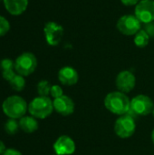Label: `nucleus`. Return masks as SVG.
Listing matches in <instances>:
<instances>
[{
	"instance_id": "nucleus-1",
	"label": "nucleus",
	"mask_w": 154,
	"mask_h": 155,
	"mask_svg": "<svg viewBox=\"0 0 154 155\" xmlns=\"http://www.w3.org/2000/svg\"><path fill=\"white\" fill-rule=\"evenodd\" d=\"M105 108L115 115H124L131 111V100L126 94L114 91L106 94L103 100Z\"/></svg>"
},
{
	"instance_id": "nucleus-2",
	"label": "nucleus",
	"mask_w": 154,
	"mask_h": 155,
	"mask_svg": "<svg viewBox=\"0 0 154 155\" xmlns=\"http://www.w3.org/2000/svg\"><path fill=\"white\" fill-rule=\"evenodd\" d=\"M3 113L10 119H20L28 111L26 101L19 95L8 96L2 104Z\"/></svg>"
},
{
	"instance_id": "nucleus-3",
	"label": "nucleus",
	"mask_w": 154,
	"mask_h": 155,
	"mask_svg": "<svg viewBox=\"0 0 154 155\" xmlns=\"http://www.w3.org/2000/svg\"><path fill=\"white\" fill-rule=\"evenodd\" d=\"M54 111L53 101L48 96H37L28 104L30 115L36 119H45Z\"/></svg>"
},
{
	"instance_id": "nucleus-4",
	"label": "nucleus",
	"mask_w": 154,
	"mask_h": 155,
	"mask_svg": "<svg viewBox=\"0 0 154 155\" xmlns=\"http://www.w3.org/2000/svg\"><path fill=\"white\" fill-rule=\"evenodd\" d=\"M37 67V59L32 53H23L15 61V70L16 74L28 76L32 74Z\"/></svg>"
},
{
	"instance_id": "nucleus-5",
	"label": "nucleus",
	"mask_w": 154,
	"mask_h": 155,
	"mask_svg": "<svg viewBox=\"0 0 154 155\" xmlns=\"http://www.w3.org/2000/svg\"><path fill=\"white\" fill-rule=\"evenodd\" d=\"M113 130L119 138L128 139L132 137L136 131L135 120L128 114L119 116V118L114 123Z\"/></svg>"
},
{
	"instance_id": "nucleus-6",
	"label": "nucleus",
	"mask_w": 154,
	"mask_h": 155,
	"mask_svg": "<svg viewBox=\"0 0 154 155\" xmlns=\"http://www.w3.org/2000/svg\"><path fill=\"white\" fill-rule=\"evenodd\" d=\"M116 28L124 35H135L142 29V23L135 15H124L118 19Z\"/></svg>"
},
{
	"instance_id": "nucleus-7",
	"label": "nucleus",
	"mask_w": 154,
	"mask_h": 155,
	"mask_svg": "<svg viewBox=\"0 0 154 155\" xmlns=\"http://www.w3.org/2000/svg\"><path fill=\"white\" fill-rule=\"evenodd\" d=\"M153 107V101L145 94H138L131 100V112L136 115H148L152 113Z\"/></svg>"
},
{
	"instance_id": "nucleus-8",
	"label": "nucleus",
	"mask_w": 154,
	"mask_h": 155,
	"mask_svg": "<svg viewBox=\"0 0 154 155\" xmlns=\"http://www.w3.org/2000/svg\"><path fill=\"white\" fill-rule=\"evenodd\" d=\"M134 15L144 25L154 22V0H141L135 5Z\"/></svg>"
},
{
	"instance_id": "nucleus-9",
	"label": "nucleus",
	"mask_w": 154,
	"mask_h": 155,
	"mask_svg": "<svg viewBox=\"0 0 154 155\" xmlns=\"http://www.w3.org/2000/svg\"><path fill=\"white\" fill-rule=\"evenodd\" d=\"M44 33L46 43L51 46H56L60 44L63 38L64 28L56 22L49 21L44 27Z\"/></svg>"
},
{
	"instance_id": "nucleus-10",
	"label": "nucleus",
	"mask_w": 154,
	"mask_h": 155,
	"mask_svg": "<svg viewBox=\"0 0 154 155\" xmlns=\"http://www.w3.org/2000/svg\"><path fill=\"white\" fill-rule=\"evenodd\" d=\"M115 84L118 91L123 92L124 94H128L132 92L136 84V78L133 73L129 70L121 71L115 79Z\"/></svg>"
},
{
	"instance_id": "nucleus-11",
	"label": "nucleus",
	"mask_w": 154,
	"mask_h": 155,
	"mask_svg": "<svg viewBox=\"0 0 154 155\" xmlns=\"http://www.w3.org/2000/svg\"><path fill=\"white\" fill-rule=\"evenodd\" d=\"M53 147L55 154L58 155H71L76 149L74 141L68 135L59 136L54 143Z\"/></svg>"
},
{
	"instance_id": "nucleus-12",
	"label": "nucleus",
	"mask_w": 154,
	"mask_h": 155,
	"mask_svg": "<svg viewBox=\"0 0 154 155\" xmlns=\"http://www.w3.org/2000/svg\"><path fill=\"white\" fill-rule=\"evenodd\" d=\"M54 110L63 116H68L74 112V103L73 99L67 95H62L53 101Z\"/></svg>"
},
{
	"instance_id": "nucleus-13",
	"label": "nucleus",
	"mask_w": 154,
	"mask_h": 155,
	"mask_svg": "<svg viewBox=\"0 0 154 155\" xmlns=\"http://www.w3.org/2000/svg\"><path fill=\"white\" fill-rule=\"evenodd\" d=\"M59 82L66 86H72L77 84L79 80L78 72L72 66H64L58 72Z\"/></svg>"
},
{
	"instance_id": "nucleus-14",
	"label": "nucleus",
	"mask_w": 154,
	"mask_h": 155,
	"mask_svg": "<svg viewBox=\"0 0 154 155\" xmlns=\"http://www.w3.org/2000/svg\"><path fill=\"white\" fill-rule=\"evenodd\" d=\"M6 10L13 15L23 14L28 5V0H3Z\"/></svg>"
},
{
	"instance_id": "nucleus-15",
	"label": "nucleus",
	"mask_w": 154,
	"mask_h": 155,
	"mask_svg": "<svg viewBox=\"0 0 154 155\" xmlns=\"http://www.w3.org/2000/svg\"><path fill=\"white\" fill-rule=\"evenodd\" d=\"M19 128L26 134H32L38 129V122L32 115H25L19 119Z\"/></svg>"
},
{
	"instance_id": "nucleus-16",
	"label": "nucleus",
	"mask_w": 154,
	"mask_h": 155,
	"mask_svg": "<svg viewBox=\"0 0 154 155\" xmlns=\"http://www.w3.org/2000/svg\"><path fill=\"white\" fill-rule=\"evenodd\" d=\"M150 36L149 35L146 33V31L144 29H141L135 35L133 38V42L134 45L139 47V48H144L148 45L149 42H150Z\"/></svg>"
},
{
	"instance_id": "nucleus-17",
	"label": "nucleus",
	"mask_w": 154,
	"mask_h": 155,
	"mask_svg": "<svg viewBox=\"0 0 154 155\" xmlns=\"http://www.w3.org/2000/svg\"><path fill=\"white\" fill-rule=\"evenodd\" d=\"M9 84L11 86V88L16 92H21L24 90L25 86V76L20 75L18 74H16L15 75V77L9 82Z\"/></svg>"
},
{
	"instance_id": "nucleus-18",
	"label": "nucleus",
	"mask_w": 154,
	"mask_h": 155,
	"mask_svg": "<svg viewBox=\"0 0 154 155\" xmlns=\"http://www.w3.org/2000/svg\"><path fill=\"white\" fill-rule=\"evenodd\" d=\"M52 85L46 80H42L37 84V93L40 96H48L50 94Z\"/></svg>"
},
{
	"instance_id": "nucleus-19",
	"label": "nucleus",
	"mask_w": 154,
	"mask_h": 155,
	"mask_svg": "<svg viewBox=\"0 0 154 155\" xmlns=\"http://www.w3.org/2000/svg\"><path fill=\"white\" fill-rule=\"evenodd\" d=\"M18 129H19V123H17L15 119L9 118L5 124V131L10 135L15 134Z\"/></svg>"
},
{
	"instance_id": "nucleus-20",
	"label": "nucleus",
	"mask_w": 154,
	"mask_h": 155,
	"mask_svg": "<svg viewBox=\"0 0 154 155\" xmlns=\"http://www.w3.org/2000/svg\"><path fill=\"white\" fill-rule=\"evenodd\" d=\"M10 29V25L8 23V21L0 15V36L5 35Z\"/></svg>"
},
{
	"instance_id": "nucleus-21",
	"label": "nucleus",
	"mask_w": 154,
	"mask_h": 155,
	"mask_svg": "<svg viewBox=\"0 0 154 155\" xmlns=\"http://www.w3.org/2000/svg\"><path fill=\"white\" fill-rule=\"evenodd\" d=\"M50 95L55 99V98H58L62 95H64V92H63V89L60 85L58 84H54L52 85L51 87V91H50Z\"/></svg>"
},
{
	"instance_id": "nucleus-22",
	"label": "nucleus",
	"mask_w": 154,
	"mask_h": 155,
	"mask_svg": "<svg viewBox=\"0 0 154 155\" xmlns=\"http://www.w3.org/2000/svg\"><path fill=\"white\" fill-rule=\"evenodd\" d=\"M0 68L2 71L13 69V68H15V63L11 59L5 58L0 62Z\"/></svg>"
},
{
	"instance_id": "nucleus-23",
	"label": "nucleus",
	"mask_w": 154,
	"mask_h": 155,
	"mask_svg": "<svg viewBox=\"0 0 154 155\" xmlns=\"http://www.w3.org/2000/svg\"><path fill=\"white\" fill-rule=\"evenodd\" d=\"M15 72L14 71V69H10V70H5V71H2V76L5 80L10 82L15 75Z\"/></svg>"
},
{
	"instance_id": "nucleus-24",
	"label": "nucleus",
	"mask_w": 154,
	"mask_h": 155,
	"mask_svg": "<svg viewBox=\"0 0 154 155\" xmlns=\"http://www.w3.org/2000/svg\"><path fill=\"white\" fill-rule=\"evenodd\" d=\"M144 30L146 31V33L149 35L150 37H154V22L146 24Z\"/></svg>"
},
{
	"instance_id": "nucleus-25",
	"label": "nucleus",
	"mask_w": 154,
	"mask_h": 155,
	"mask_svg": "<svg viewBox=\"0 0 154 155\" xmlns=\"http://www.w3.org/2000/svg\"><path fill=\"white\" fill-rule=\"evenodd\" d=\"M141 0H121L122 4L125 6H132V5H136Z\"/></svg>"
},
{
	"instance_id": "nucleus-26",
	"label": "nucleus",
	"mask_w": 154,
	"mask_h": 155,
	"mask_svg": "<svg viewBox=\"0 0 154 155\" xmlns=\"http://www.w3.org/2000/svg\"><path fill=\"white\" fill-rule=\"evenodd\" d=\"M2 155H22V153L14 148H9V149H6Z\"/></svg>"
},
{
	"instance_id": "nucleus-27",
	"label": "nucleus",
	"mask_w": 154,
	"mask_h": 155,
	"mask_svg": "<svg viewBox=\"0 0 154 155\" xmlns=\"http://www.w3.org/2000/svg\"><path fill=\"white\" fill-rule=\"evenodd\" d=\"M6 150V148H5V144L0 140V155H2L4 153H5V151Z\"/></svg>"
},
{
	"instance_id": "nucleus-28",
	"label": "nucleus",
	"mask_w": 154,
	"mask_h": 155,
	"mask_svg": "<svg viewBox=\"0 0 154 155\" xmlns=\"http://www.w3.org/2000/svg\"><path fill=\"white\" fill-rule=\"evenodd\" d=\"M151 139H152V143L154 144V129L152 130V134H151Z\"/></svg>"
},
{
	"instance_id": "nucleus-29",
	"label": "nucleus",
	"mask_w": 154,
	"mask_h": 155,
	"mask_svg": "<svg viewBox=\"0 0 154 155\" xmlns=\"http://www.w3.org/2000/svg\"><path fill=\"white\" fill-rule=\"evenodd\" d=\"M152 115H153V117H154V107H153V110H152Z\"/></svg>"
},
{
	"instance_id": "nucleus-30",
	"label": "nucleus",
	"mask_w": 154,
	"mask_h": 155,
	"mask_svg": "<svg viewBox=\"0 0 154 155\" xmlns=\"http://www.w3.org/2000/svg\"><path fill=\"white\" fill-rule=\"evenodd\" d=\"M54 155H58V154H55V153H54Z\"/></svg>"
}]
</instances>
